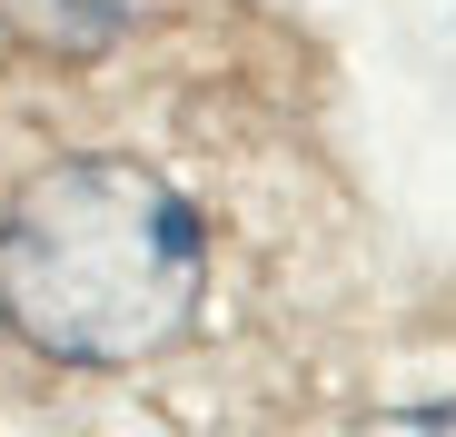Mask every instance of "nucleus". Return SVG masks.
<instances>
[{"instance_id":"f257e3e1","label":"nucleus","mask_w":456,"mask_h":437,"mask_svg":"<svg viewBox=\"0 0 456 437\" xmlns=\"http://www.w3.org/2000/svg\"><path fill=\"white\" fill-rule=\"evenodd\" d=\"M208 309V218L129 150L50 160L0 209V328L50 368H149Z\"/></svg>"},{"instance_id":"f03ea898","label":"nucleus","mask_w":456,"mask_h":437,"mask_svg":"<svg viewBox=\"0 0 456 437\" xmlns=\"http://www.w3.org/2000/svg\"><path fill=\"white\" fill-rule=\"evenodd\" d=\"M159 0H0V30H11L30 60H60V70H80V60H110Z\"/></svg>"}]
</instances>
